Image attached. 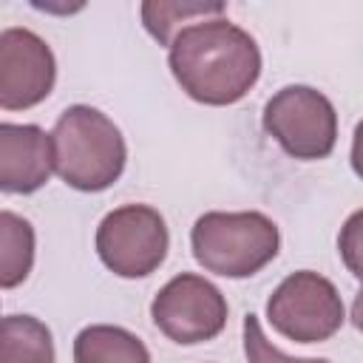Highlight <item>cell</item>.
Instances as JSON below:
<instances>
[{
  "label": "cell",
  "mask_w": 363,
  "mask_h": 363,
  "mask_svg": "<svg viewBox=\"0 0 363 363\" xmlns=\"http://www.w3.org/2000/svg\"><path fill=\"white\" fill-rule=\"evenodd\" d=\"M167 62L182 91L201 105L244 99L261 74L255 40L224 17L182 28L170 43Z\"/></svg>",
  "instance_id": "obj_1"
},
{
  "label": "cell",
  "mask_w": 363,
  "mask_h": 363,
  "mask_svg": "<svg viewBox=\"0 0 363 363\" xmlns=\"http://www.w3.org/2000/svg\"><path fill=\"white\" fill-rule=\"evenodd\" d=\"M57 176L82 193L111 187L125 170V139L119 128L91 105H71L51 130Z\"/></svg>",
  "instance_id": "obj_2"
},
{
  "label": "cell",
  "mask_w": 363,
  "mask_h": 363,
  "mask_svg": "<svg viewBox=\"0 0 363 363\" xmlns=\"http://www.w3.org/2000/svg\"><path fill=\"white\" fill-rule=\"evenodd\" d=\"M278 227L264 213H204L190 233L196 261L224 278H250L278 255Z\"/></svg>",
  "instance_id": "obj_3"
},
{
  "label": "cell",
  "mask_w": 363,
  "mask_h": 363,
  "mask_svg": "<svg viewBox=\"0 0 363 363\" xmlns=\"http://www.w3.org/2000/svg\"><path fill=\"white\" fill-rule=\"evenodd\" d=\"M264 130L295 159H326L337 142V113L320 91L286 85L264 105Z\"/></svg>",
  "instance_id": "obj_4"
},
{
  "label": "cell",
  "mask_w": 363,
  "mask_h": 363,
  "mask_svg": "<svg viewBox=\"0 0 363 363\" xmlns=\"http://www.w3.org/2000/svg\"><path fill=\"white\" fill-rule=\"evenodd\" d=\"M267 320L295 343H320L343 326V301L329 278L301 269L286 275L269 295Z\"/></svg>",
  "instance_id": "obj_5"
},
{
  "label": "cell",
  "mask_w": 363,
  "mask_h": 363,
  "mask_svg": "<svg viewBox=\"0 0 363 363\" xmlns=\"http://www.w3.org/2000/svg\"><path fill=\"white\" fill-rule=\"evenodd\" d=\"M167 224L147 204H125L111 210L96 230V252L102 264L122 278L150 275L167 255Z\"/></svg>",
  "instance_id": "obj_6"
},
{
  "label": "cell",
  "mask_w": 363,
  "mask_h": 363,
  "mask_svg": "<svg viewBox=\"0 0 363 363\" xmlns=\"http://www.w3.org/2000/svg\"><path fill=\"white\" fill-rule=\"evenodd\" d=\"M150 318L173 343L193 346L213 340L227 323V301L216 284L182 272L170 278L150 303Z\"/></svg>",
  "instance_id": "obj_7"
},
{
  "label": "cell",
  "mask_w": 363,
  "mask_h": 363,
  "mask_svg": "<svg viewBox=\"0 0 363 363\" xmlns=\"http://www.w3.org/2000/svg\"><path fill=\"white\" fill-rule=\"evenodd\" d=\"M57 65L43 37L28 28H6L0 34V105L23 111L43 102L54 88Z\"/></svg>",
  "instance_id": "obj_8"
},
{
  "label": "cell",
  "mask_w": 363,
  "mask_h": 363,
  "mask_svg": "<svg viewBox=\"0 0 363 363\" xmlns=\"http://www.w3.org/2000/svg\"><path fill=\"white\" fill-rule=\"evenodd\" d=\"M54 170L51 133L37 125H0V187L6 193H34Z\"/></svg>",
  "instance_id": "obj_9"
},
{
  "label": "cell",
  "mask_w": 363,
  "mask_h": 363,
  "mask_svg": "<svg viewBox=\"0 0 363 363\" xmlns=\"http://www.w3.org/2000/svg\"><path fill=\"white\" fill-rule=\"evenodd\" d=\"M74 363H150V352L133 332L96 323L77 335Z\"/></svg>",
  "instance_id": "obj_10"
},
{
  "label": "cell",
  "mask_w": 363,
  "mask_h": 363,
  "mask_svg": "<svg viewBox=\"0 0 363 363\" xmlns=\"http://www.w3.org/2000/svg\"><path fill=\"white\" fill-rule=\"evenodd\" d=\"M0 363H54V340L48 326L31 315L3 318Z\"/></svg>",
  "instance_id": "obj_11"
},
{
  "label": "cell",
  "mask_w": 363,
  "mask_h": 363,
  "mask_svg": "<svg viewBox=\"0 0 363 363\" xmlns=\"http://www.w3.org/2000/svg\"><path fill=\"white\" fill-rule=\"evenodd\" d=\"M34 264V230L31 224L11 213H0V286L11 289L23 284Z\"/></svg>",
  "instance_id": "obj_12"
},
{
  "label": "cell",
  "mask_w": 363,
  "mask_h": 363,
  "mask_svg": "<svg viewBox=\"0 0 363 363\" xmlns=\"http://www.w3.org/2000/svg\"><path fill=\"white\" fill-rule=\"evenodd\" d=\"M224 3H142V23L153 40L162 45L173 43V28L190 17H207V14H221Z\"/></svg>",
  "instance_id": "obj_13"
},
{
  "label": "cell",
  "mask_w": 363,
  "mask_h": 363,
  "mask_svg": "<svg viewBox=\"0 0 363 363\" xmlns=\"http://www.w3.org/2000/svg\"><path fill=\"white\" fill-rule=\"evenodd\" d=\"M244 354L250 363H329L323 357H289L281 349H275L252 312L244 318Z\"/></svg>",
  "instance_id": "obj_14"
},
{
  "label": "cell",
  "mask_w": 363,
  "mask_h": 363,
  "mask_svg": "<svg viewBox=\"0 0 363 363\" xmlns=\"http://www.w3.org/2000/svg\"><path fill=\"white\" fill-rule=\"evenodd\" d=\"M337 250L346 264V269L363 281V210L352 213L337 235Z\"/></svg>",
  "instance_id": "obj_15"
},
{
  "label": "cell",
  "mask_w": 363,
  "mask_h": 363,
  "mask_svg": "<svg viewBox=\"0 0 363 363\" xmlns=\"http://www.w3.org/2000/svg\"><path fill=\"white\" fill-rule=\"evenodd\" d=\"M352 167H354V173L363 179V122H357V128H354V139H352Z\"/></svg>",
  "instance_id": "obj_16"
},
{
  "label": "cell",
  "mask_w": 363,
  "mask_h": 363,
  "mask_svg": "<svg viewBox=\"0 0 363 363\" xmlns=\"http://www.w3.org/2000/svg\"><path fill=\"white\" fill-rule=\"evenodd\" d=\"M352 323L363 332V289L354 295V303H352Z\"/></svg>",
  "instance_id": "obj_17"
}]
</instances>
